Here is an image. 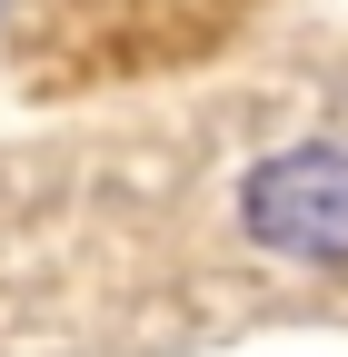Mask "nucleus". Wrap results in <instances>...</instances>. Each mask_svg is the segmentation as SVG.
<instances>
[{
	"label": "nucleus",
	"mask_w": 348,
	"mask_h": 357,
	"mask_svg": "<svg viewBox=\"0 0 348 357\" xmlns=\"http://www.w3.org/2000/svg\"><path fill=\"white\" fill-rule=\"evenodd\" d=\"M239 229L269 248V258H298V268H348V149H279L249 169L239 189Z\"/></svg>",
	"instance_id": "obj_1"
}]
</instances>
